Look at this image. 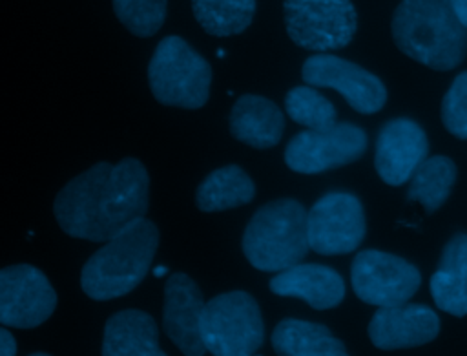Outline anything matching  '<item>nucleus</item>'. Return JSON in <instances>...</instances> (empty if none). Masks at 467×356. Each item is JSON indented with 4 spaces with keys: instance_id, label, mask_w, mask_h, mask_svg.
<instances>
[{
    "instance_id": "f3484780",
    "label": "nucleus",
    "mask_w": 467,
    "mask_h": 356,
    "mask_svg": "<svg viewBox=\"0 0 467 356\" xmlns=\"http://www.w3.org/2000/svg\"><path fill=\"white\" fill-rule=\"evenodd\" d=\"M230 133L257 150L275 146L285 131V117L277 104L261 95H241L230 110Z\"/></svg>"
},
{
    "instance_id": "dca6fc26",
    "label": "nucleus",
    "mask_w": 467,
    "mask_h": 356,
    "mask_svg": "<svg viewBox=\"0 0 467 356\" xmlns=\"http://www.w3.org/2000/svg\"><path fill=\"white\" fill-rule=\"evenodd\" d=\"M277 296L301 298L316 310L334 309L345 298V281L330 267L319 263H297L277 272L270 283Z\"/></svg>"
},
{
    "instance_id": "bb28decb",
    "label": "nucleus",
    "mask_w": 467,
    "mask_h": 356,
    "mask_svg": "<svg viewBox=\"0 0 467 356\" xmlns=\"http://www.w3.org/2000/svg\"><path fill=\"white\" fill-rule=\"evenodd\" d=\"M0 354H2V356H13V354H16V340H15V336L7 330L5 325L0 329Z\"/></svg>"
},
{
    "instance_id": "20e7f679",
    "label": "nucleus",
    "mask_w": 467,
    "mask_h": 356,
    "mask_svg": "<svg viewBox=\"0 0 467 356\" xmlns=\"http://www.w3.org/2000/svg\"><path fill=\"white\" fill-rule=\"evenodd\" d=\"M306 210L290 197L263 204L248 221L243 234V252L261 272H281L301 263L306 256Z\"/></svg>"
},
{
    "instance_id": "4be33fe9",
    "label": "nucleus",
    "mask_w": 467,
    "mask_h": 356,
    "mask_svg": "<svg viewBox=\"0 0 467 356\" xmlns=\"http://www.w3.org/2000/svg\"><path fill=\"white\" fill-rule=\"evenodd\" d=\"M456 181V164L445 155L427 157L412 173L407 199L420 203L427 214L436 212Z\"/></svg>"
},
{
    "instance_id": "b1692460",
    "label": "nucleus",
    "mask_w": 467,
    "mask_h": 356,
    "mask_svg": "<svg viewBox=\"0 0 467 356\" xmlns=\"http://www.w3.org/2000/svg\"><path fill=\"white\" fill-rule=\"evenodd\" d=\"M288 117L308 130H327L336 124V108L319 91L306 86L292 88L285 97Z\"/></svg>"
},
{
    "instance_id": "c85d7f7f",
    "label": "nucleus",
    "mask_w": 467,
    "mask_h": 356,
    "mask_svg": "<svg viewBox=\"0 0 467 356\" xmlns=\"http://www.w3.org/2000/svg\"><path fill=\"white\" fill-rule=\"evenodd\" d=\"M164 270H166L164 267H157V268H155V276H162V274H164Z\"/></svg>"
},
{
    "instance_id": "2eb2a0df",
    "label": "nucleus",
    "mask_w": 467,
    "mask_h": 356,
    "mask_svg": "<svg viewBox=\"0 0 467 356\" xmlns=\"http://www.w3.org/2000/svg\"><path fill=\"white\" fill-rule=\"evenodd\" d=\"M438 332L440 319L436 312L420 303L379 307L368 323L370 341L385 351L429 343Z\"/></svg>"
},
{
    "instance_id": "6e6552de",
    "label": "nucleus",
    "mask_w": 467,
    "mask_h": 356,
    "mask_svg": "<svg viewBox=\"0 0 467 356\" xmlns=\"http://www.w3.org/2000/svg\"><path fill=\"white\" fill-rule=\"evenodd\" d=\"M350 283L361 301L376 307H392L407 303L416 294L421 276L407 259L367 248L352 259Z\"/></svg>"
},
{
    "instance_id": "f03ea898",
    "label": "nucleus",
    "mask_w": 467,
    "mask_h": 356,
    "mask_svg": "<svg viewBox=\"0 0 467 356\" xmlns=\"http://www.w3.org/2000/svg\"><path fill=\"white\" fill-rule=\"evenodd\" d=\"M390 29L398 49L427 68L445 71L465 58L467 27L451 0H403Z\"/></svg>"
},
{
    "instance_id": "a878e982",
    "label": "nucleus",
    "mask_w": 467,
    "mask_h": 356,
    "mask_svg": "<svg viewBox=\"0 0 467 356\" xmlns=\"http://www.w3.org/2000/svg\"><path fill=\"white\" fill-rule=\"evenodd\" d=\"M441 120L449 133L467 139V71L460 73L441 100Z\"/></svg>"
},
{
    "instance_id": "0eeeda50",
    "label": "nucleus",
    "mask_w": 467,
    "mask_h": 356,
    "mask_svg": "<svg viewBox=\"0 0 467 356\" xmlns=\"http://www.w3.org/2000/svg\"><path fill=\"white\" fill-rule=\"evenodd\" d=\"M283 16L290 40L316 53L345 47L358 29L350 0H285Z\"/></svg>"
},
{
    "instance_id": "4468645a",
    "label": "nucleus",
    "mask_w": 467,
    "mask_h": 356,
    "mask_svg": "<svg viewBox=\"0 0 467 356\" xmlns=\"http://www.w3.org/2000/svg\"><path fill=\"white\" fill-rule=\"evenodd\" d=\"M427 152V135L420 124L405 117L392 119L378 133L374 166L383 183L400 186L410 181Z\"/></svg>"
},
{
    "instance_id": "393cba45",
    "label": "nucleus",
    "mask_w": 467,
    "mask_h": 356,
    "mask_svg": "<svg viewBox=\"0 0 467 356\" xmlns=\"http://www.w3.org/2000/svg\"><path fill=\"white\" fill-rule=\"evenodd\" d=\"M168 0H113V13L135 37L155 35L166 18Z\"/></svg>"
},
{
    "instance_id": "39448f33",
    "label": "nucleus",
    "mask_w": 467,
    "mask_h": 356,
    "mask_svg": "<svg viewBox=\"0 0 467 356\" xmlns=\"http://www.w3.org/2000/svg\"><path fill=\"white\" fill-rule=\"evenodd\" d=\"M148 82L157 102L199 110L210 97L212 68L184 38L164 37L148 64Z\"/></svg>"
},
{
    "instance_id": "1a4fd4ad",
    "label": "nucleus",
    "mask_w": 467,
    "mask_h": 356,
    "mask_svg": "<svg viewBox=\"0 0 467 356\" xmlns=\"http://www.w3.org/2000/svg\"><path fill=\"white\" fill-rule=\"evenodd\" d=\"M367 150V133L352 122H336L327 130H305L285 148V162L297 173H321L358 161Z\"/></svg>"
},
{
    "instance_id": "9d476101",
    "label": "nucleus",
    "mask_w": 467,
    "mask_h": 356,
    "mask_svg": "<svg viewBox=\"0 0 467 356\" xmlns=\"http://www.w3.org/2000/svg\"><path fill=\"white\" fill-rule=\"evenodd\" d=\"M308 245L321 256H341L356 250L367 234L361 201L347 192L319 197L306 214Z\"/></svg>"
},
{
    "instance_id": "cd10ccee",
    "label": "nucleus",
    "mask_w": 467,
    "mask_h": 356,
    "mask_svg": "<svg viewBox=\"0 0 467 356\" xmlns=\"http://www.w3.org/2000/svg\"><path fill=\"white\" fill-rule=\"evenodd\" d=\"M451 4L460 22L467 27V0H451Z\"/></svg>"
},
{
    "instance_id": "7ed1b4c3",
    "label": "nucleus",
    "mask_w": 467,
    "mask_h": 356,
    "mask_svg": "<svg viewBox=\"0 0 467 356\" xmlns=\"http://www.w3.org/2000/svg\"><path fill=\"white\" fill-rule=\"evenodd\" d=\"M159 246V228L144 215L126 225L119 234L84 263L80 287L95 301L126 296L150 272Z\"/></svg>"
},
{
    "instance_id": "a211bd4d",
    "label": "nucleus",
    "mask_w": 467,
    "mask_h": 356,
    "mask_svg": "<svg viewBox=\"0 0 467 356\" xmlns=\"http://www.w3.org/2000/svg\"><path fill=\"white\" fill-rule=\"evenodd\" d=\"M104 356H164L155 319L137 309H126L106 319L102 334Z\"/></svg>"
},
{
    "instance_id": "9b49d317",
    "label": "nucleus",
    "mask_w": 467,
    "mask_h": 356,
    "mask_svg": "<svg viewBox=\"0 0 467 356\" xmlns=\"http://www.w3.org/2000/svg\"><path fill=\"white\" fill-rule=\"evenodd\" d=\"M57 307V292L42 270L20 263L0 270V323L15 329L42 325Z\"/></svg>"
},
{
    "instance_id": "6ab92c4d",
    "label": "nucleus",
    "mask_w": 467,
    "mask_h": 356,
    "mask_svg": "<svg viewBox=\"0 0 467 356\" xmlns=\"http://www.w3.org/2000/svg\"><path fill=\"white\" fill-rule=\"evenodd\" d=\"M429 287L438 309L452 316L467 314V234L447 241Z\"/></svg>"
},
{
    "instance_id": "423d86ee",
    "label": "nucleus",
    "mask_w": 467,
    "mask_h": 356,
    "mask_svg": "<svg viewBox=\"0 0 467 356\" xmlns=\"http://www.w3.org/2000/svg\"><path fill=\"white\" fill-rule=\"evenodd\" d=\"M206 351L215 356H250L265 340L255 298L244 290L223 292L206 301L201 321Z\"/></svg>"
},
{
    "instance_id": "f8f14e48",
    "label": "nucleus",
    "mask_w": 467,
    "mask_h": 356,
    "mask_svg": "<svg viewBox=\"0 0 467 356\" xmlns=\"http://www.w3.org/2000/svg\"><path fill=\"white\" fill-rule=\"evenodd\" d=\"M301 77L310 86L339 91L358 113H376L387 102V89L374 73L330 53L310 55L303 62Z\"/></svg>"
},
{
    "instance_id": "aec40b11",
    "label": "nucleus",
    "mask_w": 467,
    "mask_h": 356,
    "mask_svg": "<svg viewBox=\"0 0 467 356\" xmlns=\"http://www.w3.org/2000/svg\"><path fill=\"white\" fill-rule=\"evenodd\" d=\"M272 347L283 356H345L347 347L327 325L285 318L272 330Z\"/></svg>"
},
{
    "instance_id": "ddd939ff",
    "label": "nucleus",
    "mask_w": 467,
    "mask_h": 356,
    "mask_svg": "<svg viewBox=\"0 0 467 356\" xmlns=\"http://www.w3.org/2000/svg\"><path fill=\"white\" fill-rule=\"evenodd\" d=\"M204 299L199 285L184 272H173L164 283L162 329L186 356L206 352L201 321Z\"/></svg>"
},
{
    "instance_id": "412c9836",
    "label": "nucleus",
    "mask_w": 467,
    "mask_h": 356,
    "mask_svg": "<svg viewBox=\"0 0 467 356\" xmlns=\"http://www.w3.org/2000/svg\"><path fill=\"white\" fill-rule=\"evenodd\" d=\"M255 195V184L237 164L212 170L195 190V204L201 212H223L248 204Z\"/></svg>"
},
{
    "instance_id": "5701e85b",
    "label": "nucleus",
    "mask_w": 467,
    "mask_h": 356,
    "mask_svg": "<svg viewBox=\"0 0 467 356\" xmlns=\"http://www.w3.org/2000/svg\"><path fill=\"white\" fill-rule=\"evenodd\" d=\"M192 11L206 33L232 37L252 24L255 0H192Z\"/></svg>"
},
{
    "instance_id": "f257e3e1",
    "label": "nucleus",
    "mask_w": 467,
    "mask_h": 356,
    "mask_svg": "<svg viewBox=\"0 0 467 356\" xmlns=\"http://www.w3.org/2000/svg\"><path fill=\"white\" fill-rule=\"evenodd\" d=\"M150 175L135 157L97 162L66 183L53 214L71 237L104 243L148 212Z\"/></svg>"
}]
</instances>
